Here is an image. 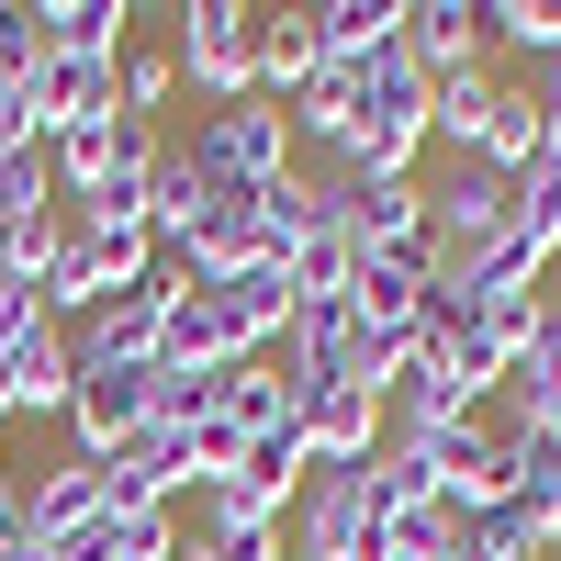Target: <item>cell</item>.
I'll use <instances>...</instances> for the list:
<instances>
[{"mask_svg":"<svg viewBox=\"0 0 561 561\" xmlns=\"http://www.w3.org/2000/svg\"><path fill=\"white\" fill-rule=\"evenodd\" d=\"M237 359H259V348H248L237 304H225V280L180 270L169 280V325H158V370H237Z\"/></svg>","mask_w":561,"mask_h":561,"instance_id":"52a82bcc","label":"cell"},{"mask_svg":"<svg viewBox=\"0 0 561 561\" xmlns=\"http://www.w3.org/2000/svg\"><path fill=\"white\" fill-rule=\"evenodd\" d=\"M34 325H45V293H23V280H0V348H12V337H34Z\"/></svg>","mask_w":561,"mask_h":561,"instance_id":"4dcf8cb0","label":"cell"},{"mask_svg":"<svg viewBox=\"0 0 561 561\" xmlns=\"http://www.w3.org/2000/svg\"><path fill=\"white\" fill-rule=\"evenodd\" d=\"M293 415H304V393H293L280 359H237L225 370V427L237 438H270V427H293Z\"/></svg>","mask_w":561,"mask_h":561,"instance_id":"ac0fdd59","label":"cell"},{"mask_svg":"<svg viewBox=\"0 0 561 561\" xmlns=\"http://www.w3.org/2000/svg\"><path fill=\"white\" fill-rule=\"evenodd\" d=\"M304 23H314L325 68H359V57H382V45L404 34V0H304Z\"/></svg>","mask_w":561,"mask_h":561,"instance_id":"9a60e30c","label":"cell"},{"mask_svg":"<svg viewBox=\"0 0 561 561\" xmlns=\"http://www.w3.org/2000/svg\"><path fill=\"white\" fill-rule=\"evenodd\" d=\"M169 23H180L169 34V68L192 79L214 113L225 102H259V12H248V0H180Z\"/></svg>","mask_w":561,"mask_h":561,"instance_id":"6da1fadb","label":"cell"},{"mask_svg":"<svg viewBox=\"0 0 561 561\" xmlns=\"http://www.w3.org/2000/svg\"><path fill=\"white\" fill-rule=\"evenodd\" d=\"M203 203H214L203 158H192V147H169V158H158V192H147V237H158V259H180V248H192Z\"/></svg>","mask_w":561,"mask_h":561,"instance_id":"e0dca14e","label":"cell"},{"mask_svg":"<svg viewBox=\"0 0 561 561\" xmlns=\"http://www.w3.org/2000/svg\"><path fill=\"white\" fill-rule=\"evenodd\" d=\"M337 225H348L359 259L427 248V180H337Z\"/></svg>","mask_w":561,"mask_h":561,"instance_id":"8fae6325","label":"cell"},{"mask_svg":"<svg viewBox=\"0 0 561 561\" xmlns=\"http://www.w3.org/2000/svg\"><path fill=\"white\" fill-rule=\"evenodd\" d=\"M505 237H517V180H494V169L460 158L449 192H427V248H438V270H472V259L505 248Z\"/></svg>","mask_w":561,"mask_h":561,"instance_id":"5b68a950","label":"cell"},{"mask_svg":"<svg viewBox=\"0 0 561 561\" xmlns=\"http://www.w3.org/2000/svg\"><path fill=\"white\" fill-rule=\"evenodd\" d=\"M225 415V370H158V427H214Z\"/></svg>","mask_w":561,"mask_h":561,"instance_id":"484cf974","label":"cell"},{"mask_svg":"<svg viewBox=\"0 0 561 561\" xmlns=\"http://www.w3.org/2000/svg\"><path fill=\"white\" fill-rule=\"evenodd\" d=\"M494 415H505V427H561V314H550L539 337L517 348V370H505Z\"/></svg>","mask_w":561,"mask_h":561,"instance_id":"2e32d148","label":"cell"},{"mask_svg":"<svg viewBox=\"0 0 561 561\" xmlns=\"http://www.w3.org/2000/svg\"><path fill=\"white\" fill-rule=\"evenodd\" d=\"M12 550H34V505H23V483H0V561Z\"/></svg>","mask_w":561,"mask_h":561,"instance_id":"1f68e13d","label":"cell"},{"mask_svg":"<svg viewBox=\"0 0 561 561\" xmlns=\"http://www.w3.org/2000/svg\"><path fill=\"white\" fill-rule=\"evenodd\" d=\"M68 259V214H23V225H0V280H23V293H45Z\"/></svg>","mask_w":561,"mask_h":561,"instance_id":"603a6c76","label":"cell"},{"mask_svg":"<svg viewBox=\"0 0 561 561\" xmlns=\"http://www.w3.org/2000/svg\"><path fill=\"white\" fill-rule=\"evenodd\" d=\"M45 147V113H34V90H0V158H34Z\"/></svg>","mask_w":561,"mask_h":561,"instance_id":"f546056e","label":"cell"},{"mask_svg":"<svg viewBox=\"0 0 561 561\" xmlns=\"http://www.w3.org/2000/svg\"><path fill=\"white\" fill-rule=\"evenodd\" d=\"M438 293V248H382V259H348V314L370 337H415V314Z\"/></svg>","mask_w":561,"mask_h":561,"instance_id":"9c48e42d","label":"cell"},{"mask_svg":"<svg viewBox=\"0 0 561 561\" xmlns=\"http://www.w3.org/2000/svg\"><path fill=\"white\" fill-rule=\"evenodd\" d=\"M34 23H45V57H90V68H124L135 0H34Z\"/></svg>","mask_w":561,"mask_h":561,"instance_id":"5bb4252c","label":"cell"},{"mask_svg":"<svg viewBox=\"0 0 561 561\" xmlns=\"http://www.w3.org/2000/svg\"><path fill=\"white\" fill-rule=\"evenodd\" d=\"M192 158H203V180H237V192H270V180L304 169V158H293V113H280V102H225V113H203Z\"/></svg>","mask_w":561,"mask_h":561,"instance_id":"277c9868","label":"cell"},{"mask_svg":"<svg viewBox=\"0 0 561 561\" xmlns=\"http://www.w3.org/2000/svg\"><path fill=\"white\" fill-rule=\"evenodd\" d=\"M0 427H12V415H0ZM0 483H12V449H0Z\"/></svg>","mask_w":561,"mask_h":561,"instance_id":"836d02e7","label":"cell"},{"mask_svg":"<svg viewBox=\"0 0 561 561\" xmlns=\"http://www.w3.org/2000/svg\"><path fill=\"white\" fill-rule=\"evenodd\" d=\"M23 214H57V169H45V147L34 158H0V225H23Z\"/></svg>","mask_w":561,"mask_h":561,"instance_id":"f1b7e54d","label":"cell"},{"mask_svg":"<svg viewBox=\"0 0 561 561\" xmlns=\"http://www.w3.org/2000/svg\"><path fill=\"white\" fill-rule=\"evenodd\" d=\"M539 102H550V113H561V57H550V68H539Z\"/></svg>","mask_w":561,"mask_h":561,"instance_id":"d6a6232c","label":"cell"},{"mask_svg":"<svg viewBox=\"0 0 561 561\" xmlns=\"http://www.w3.org/2000/svg\"><path fill=\"white\" fill-rule=\"evenodd\" d=\"M270 259V192H237V180H214V203L192 225V248H180L169 270H192V280H237Z\"/></svg>","mask_w":561,"mask_h":561,"instance_id":"ba28073f","label":"cell"},{"mask_svg":"<svg viewBox=\"0 0 561 561\" xmlns=\"http://www.w3.org/2000/svg\"><path fill=\"white\" fill-rule=\"evenodd\" d=\"M169 90H180V68H169V45H124V68H113V113H135V124H158V113H169Z\"/></svg>","mask_w":561,"mask_h":561,"instance_id":"cb8c5ba5","label":"cell"},{"mask_svg":"<svg viewBox=\"0 0 561 561\" xmlns=\"http://www.w3.org/2000/svg\"><path fill=\"white\" fill-rule=\"evenodd\" d=\"M314 23L304 12H259V102H293V90L314 79Z\"/></svg>","mask_w":561,"mask_h":561,"instance_id":"44dd1931","label":"cell"},{"mask_svg":"<svg viewBox=\"0 0 561 561\" xmlns=\"http://www.w3.org/2000/svg\"><path fill=\"white\" fill-rule=\"evenodd\" d=\"M113 561H180V505H135V517H113Z\"/></svg>","mask_w":561,"mask_h":561,"instance_id":"83f0119b","label":"cell"},{"mask_svg":"<svg viewBox=\"0 0 561 561\" xmlns=\"http://www.w3.org/2000/svg\"><path fill=\"white\" fill-rule=\"evenodd\" d=\"M539 147H550V102H539V79H528V90H505V102H494V135H483V158H472V169L528 180V169H539Z\"/></svg>","mask_w":561,"mask_h":561,"instance_id":"d6986e66","label":"cell"},{"mask_svg":"<svg viewBox=\"0 0 561 561\" xmlns=\"http://www.w3.org/2000/svg\"><path fill=\"white\" fill-rule=\"evenodd\" d=\"M483 45H494V12H483V0H404V57L427 68V79L483 68Z\"/></svg>","mask_w":561,"mask_h":561,"instance_id":"7c38bea8","label":"cell"},{"mask_svg":"<svg viewBox=\"0 0 561 561\" xmlns=\"http://www.w3.org/2000/svg\"><path fill=\"white\" fill-rule=\"evenodd\" d=\"M393 449H415L427 460V483H438V505L460 528L483 517V505H505L517 494V460H505V415H472V427H427V438H404L393 427Z\"/></svg>","mask_w":561,"mask_h":561,"instance_id":"3957f363","label":"cell"},{"mask_svg":"<svg viewBox=\"0 0 561 561\" xmlns=\"http://www.w3.org/2000/svg\"><path fill=\"white\" fill-rule=\"evenodd\" d=\"M147 427H158V370H79V393H68V449L79 460H124Z\"/></svg>","mask_w":561,"mask_h":561,"instance_id":"8992f818","label":"cell"},{"mask_svg":"<svg viewBox=\"0 0 561 561\" xmlns=\"http://www.w3.org/2000/svg\"><path fill=\"white\" fill-rule=\"evenodd\" d=\"M505 460H517V505L539 517V539L561 550V427H505Z\"/></svg>","mask_w":561,"mask_h":561,"instance_id":"ffe728a7","label":"cell"},{"mask_svg":"<svg viewBox=\"0 0 561 561\" xmlns=\"http://www.w3.org/2000/svg\"><path fill=\"white\" fill-rule=\"evenodd\" d=\"M147 280H158V237L147 225H68V259L45 280V314L79 325L90 304H124V293H147Z\"/></svg>","mask_w":561,"mask_h":561,"instance_id":"7a4b0ae2","label":"cell"},{"mask_svg":"<svg viewBox=\"0 0 561 561\" xmlns=\"http://www.w3.org/2000/svg\"><path fill=\"white\" fill-rule=\"evenodd\" d=\"M23 505H34V550H68L79 528H102L113 517V483H102V460H57V472H34L23 483Z\"/></svg>","mask_w":561,"mask_h":561,"instance_id":"4fadbf2b","label":"cell"},{"mask_svg":"<svg viewBox=\"0 0 561 561\" xmlns=\"http://www.w3.org/2000/svg\"><path fill=\"white\" fill-rule=\"evenodd\" d=\"M494 12V45H517V57H561V0H483Z\"/></svg>","mask_w":561,"mask_h":561,"instance_id":"d4e9b609","label":"cell"},{"mask_svg":"<svg viewBox=\"0 0 561 561\" xmlns=\"http://www.w3.org/2000/svg\"><path fill=\"white\" fill-rule=\"evenodd\" d=\"M472 550H483V561H539L550 539H539V517H528V505L505 494V505H483V517H472Z\"/></svg>","mask_w":561,"mask_h":561,"instance_id":"4316f807","label":"cell"},{"mask_svg":"<svg viewBox=\"0 0 561 561\" xmlns=\"http://www.w3.org/2000/svg\"><path fill=\"white\" fill-rule=\"evenodd\" d=\"M494 102H505V79H494V68H460V79H438V135H449L460 158H483Z\"/></svg>","mask_w":561,"mask_h":561,"instance_id":"7402d4cb","label":"cell"},{"mask_svg":"<svg viewBox=\"0 0 561 561\" xmlns=\"http://www.w3.org/2000/svg\"><path fill=\"white\" fill-rule=\"evenodd\" d=\"M68 393H79V348H68V325L45 314L34 337L0 348V415H57L68 427Z\"/></svg>","mask_w":561,"mask_h":561,"instance_id":"30bf717a","label":"cell"}]
</instances>
